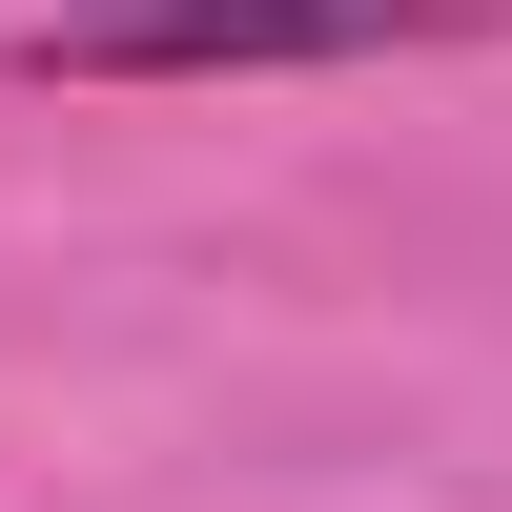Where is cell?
<instances>
[{
	"mask_svg": "<svg viewBox=\"0 0 512 512\" xmlns=\"http://www.w3.org/2000/svg\"><path fill=\"white\" fill-rule=\"evenodd\" d=\"M451 21L472 0H62L21 62L41 82H267V62H390Z\"/></svg>",
	"mask_w": 512,
	"mask_h": 512,
	"instance_id": "6da1fadb",
	"label": "cell"
}]
</instances>
